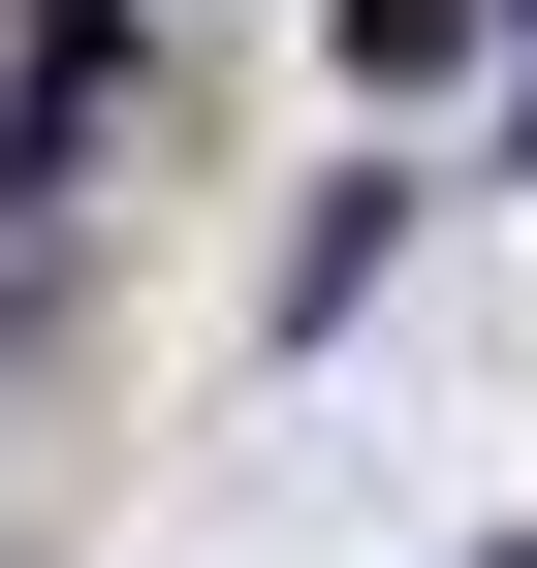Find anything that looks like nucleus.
Segmentation results:
<instances>
[{
    "mask_svg": "<svg viewBox=\"0 0 537 568\" xmlns=\"http://www.w3.org/2000/svg\"><path fill=\"white\" fill-rule=\"evenodd\" d=\"M412 63H475V0H348V95H412Z\"/></svg>",
    "mask_w": 537,
    "mask_h": 568,
    "instance_id": "obj_1",
    "label": "nucleus"
},
{
    "mask_svg": "<svg viewBox=\"0 0 537 568\" xmlns=\"http://www.w3.org/2000/svg\"><path fill=\"white\" fill-rule=\"evenodd\" d=\"M475 568H537V537H475Z\"/></svg>",
    "mask_w": 537,
    "mask_h": 568,
    "instance_id": "obj_2",
    "label": "nucleus"
}]
</instances>
